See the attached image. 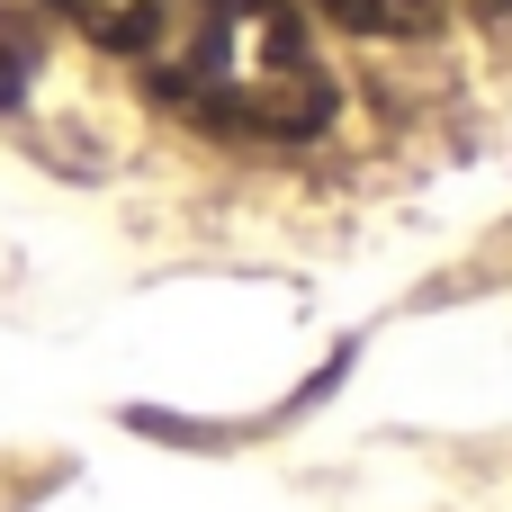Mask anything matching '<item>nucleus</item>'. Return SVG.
I'll return each mask as SVG.
<instances>
[{"instance_id": "nucleus-3", "label": "nucleus", "mask_w": 512, "mask_h": 512, "mask_svg": "<svg viewBox=\"0 0 512 512\" xmlns=\"http://www.w3.org/2000/svg\"><path fill=\"white\" fill-rule=\"evenodd\" d=\"M27 72H36V36H27V18H18V9H0V99H18V90H27Z\"/></svg>"}, {"instance_id": "nucleus-1", "label": "nucleus", "mask_w": 512, "mask_h": 512, "mask_svg": "<svg viewBox=\"0 0 512 512\" xmlns=\"http://www.w3.org/2000/svg\"><path fill=\"white\" fill-rule=\"evenodd\" d=\"M144 90L225 144H306L333 126V63L297 0H144L117 36Z\"/></svg>"}, {"instance_id": "nucleus-2", "label": "nucleus", "mask_w": 512, "mask_h": 512, "mask_svg": "<svg viewBox=\"0 0 512 512\" xmlns=\"http://www.w3.org/2000/svg\"><path fill=\"white\" fill-rule=\"evenodd\" d=\"M315 9L360 27V36H441L450 18H486V9H512V0H315Z\"/></svg>"}]
</instances>
